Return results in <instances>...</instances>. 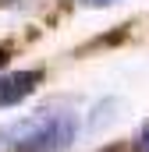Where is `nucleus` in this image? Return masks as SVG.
Returning <instances> with one entry per match:
<instances>
[{
  "mask_svg": "<svg viewBox=\"0 0 149 152\" xmlns=\"http://www.w3.org/2000/svg\"><path fill=\"white\" fill-rule=\"evenodd\" d=\"M78 134V117L68 110H39L29 120L11 124L14 152H64Z\"/></svg>",
  "mask_w": 149,
  "mask_h": 152,
  "instance_id": "1",
  "label": "nucleus"
},
{
  "mask_svg": "<svg viewBox=\"0 0 149 152\" xmlns=\"http://www.w3.org/2000/svg\"><path fill=\"white\" fill-rule=\"evenodd\" d=\"M43 81V71H11V75L0 78V110L4 106H18L25 96L36 92V85Z\"/></svg>",
  "mask_w": 149,
  "mask_h": 152,
  "instance_id": "2",
  "label": "nucleus"
},
{
  "mask_svg": "<svg viewBox=\"0 0 149 152\" xmlns=\"http://www.w3.org/2000/svg\"><path fill=\"white\" fill-rule=\"evenodd\" d=\"M110 110H117V99H103V103L96 106V117L89 120V127L96 131V127H103L107 120H114V113H110Z\"/></svg>",
  "mask_w": 149,
  "mask_h": 152,
  "instance_id": "3",
  "label": "nucleus"
},
{
  "mask_svg": "<svg viewBox=\"0 0 149 152\" xmlns=\"http://www.w3.org/2000/svg\"><path fill=\"white\" fill-rule=\"evenodd\" d=\"M135 152H149V124H142V131L135 134Z\"/></svg>",
  "mask_w": 149,
  "mask_h": 152,
  "instance_id": "4",
  "label": "nucleus"
},
{
  "mask_svg": "<svg viewBox=\"0 0 149 152\" xmlns=\"http://www.w3.org/2000/svg\"><path fill=\"white\" fill-rule=\"evenodd\" d=\"M11 149V127H0V152Z\"/></svg>",
  "mask_w": 149,
  "mask_h": 152,
  "instance_id": "5",
  "label": "nucleus"
},
{
  "mask_svg": "<svg viewBox=\"0 0 149 152\" xmlns=\"http://www.w3.org/2000/svg\"><path fill=\"white\" fill-rule=\"evenodd\" d=\"M4 64H7V46L0 42V67H4Z\"/></svg>",
  "mask_w": 149,
  "mask_h": 152,
  "instance_id": "6",
  "label": "nucleus"
},
{
  "mask_svg": "<svg viewBox=\"0 0 149 152\" xmlns=\"http://www.w3.org/2000/svg\"><path fill=\"white\" fill-rule=\"evenodd\" d=\"M85 4H96V7H103V4H114V0H85Z\"/></svg>",
  "mask_w": 149,
  "mask_h": 152,
  "instance_id": "7",
  "label": "nucleus"
}]
</instances>
